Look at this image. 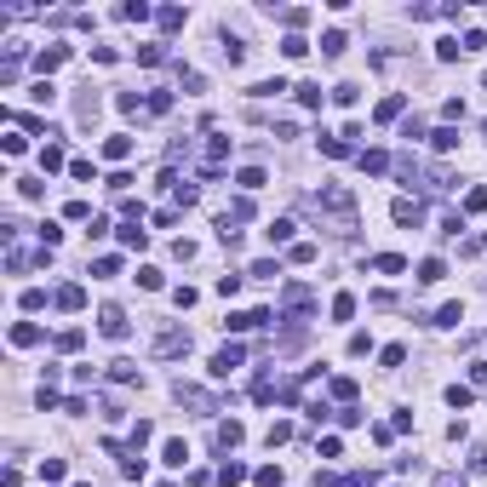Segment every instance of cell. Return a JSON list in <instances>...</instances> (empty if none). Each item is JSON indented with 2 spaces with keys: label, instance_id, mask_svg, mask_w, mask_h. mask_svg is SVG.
Listing matches in <instances>:
<instances>
[{
  "label": "cell",
  "instance_id": "obj_22",
  "mask_svg": "<svg viewBox=\"0 0 487 487\" xmlns=\"http://www.w3.org/2000/svg\"><path fill=\"white\" fill-rule=\"evenodd\" d=\"M430 150H459V132H453V126H436V132H430Z\"/></svg>",
  "mask_w": 487,
  "mask_h": 487
},
{
  "label": "cell",
  "instance_id": "obj_34",
  "mask_svg": "<svg viewBox=\"0 0 487 487\" xmlns=\"http://www.w3.org/2000/svg\"><path fill=\"white\" fill-rule=\"evenodd\" d=\"M355 316V292H338L333 298V321H350Z\"/></svg>",
  "mask_w": 487,
  "mask_h": 487
},
{
  "label": "cell",
  "instance_id": "obj_30",
  "mask_svg": "<svg viewBox=\"0 0 487 487\" xmlns=\"http://www.w3.org/2000/svg\"><path fill=\"white\" fill-rule=\"evenodd\" d=\"M247 275H258V281H275V275H281V258H258Z\"/></svg>",
  "mask_w": 487,
  "mask_h": 487
},
{
  "label": "cell",
  "instance_id": "obj_18",
  "mask_svg": "<svg viewBox=\"0 0 487 487\" xmlns=\"http://www.w3.org/2000/svg\"><path fill=\"white\" fill-rule=\"evenodd\" d=\"M292 230H298V224H292V218H270V241H275V247H287V241H292Z\"/></svg>",
  "mask_w": 487,
  "mask_h": 487
},
{
  "label": "cell",
  "instance_id": "obj_42",
  "mask_svg": "<svg viewBox=\"0 0 487 487\" xmlns=\"http://www.w3.org/2000/svg\"><path fill=\"white\" fill-rule=\"evenodd\" d=\"M121 18H126V23H143V18H150V6H143V0H126Z\"/></svg>",
  "mask_w": 487,
  "mask_h": 487
},
{
  "label": "cell",
  "instance_id": "obj_58",
  "mask_svg": "<svg viewBox=\"0 0 487 487\" xmlns=\"http://www.w3.org/2000/svg\"><path fill=\"white\" fill-rule=\"evenodd\" d=\"M436 487H464V476H447V470H442V476H436Z\"/></svg>",
  "mask_w": 487,
  "mask_h": 487
},
{
  "label": "cell",
  "instance_id": "obj_16",
  "mask_svg": "<svg viewBox=\"0 0 487 487\" xmlns=\"http://www.w3.org/2000/svg\"><path fill=\"white\" fill-rule=\"evenodd\" d=\"M121 247H132V252H143V247H150V235L138 230V218H132V224H121Z\"/></svg>",
  "mask_w": 487,
  "mask_h": 487
},
{
  "label": "cell",
  "instance_id": "obj_36",
  "mask_svg": "<svg viewBox=\"0 0 487 487\" xmlns=\"http://www.w3.org/2000/svg\"><path fill=\"white\" fill-rule=\"evenodd\" d=\"M338 487H379L372 470H350V476H338Z\"/></svg>",
  "mask_w": 487,
  "mask_h": 487
},
{
  "label": "cell",
  "instance_id": "obj_52",
  "mask_svg": "<svg viewBox=\"0 0 487 487\" xmlns=\"http://www.w3.org/2000/svg\"><path fill=\"white\" fill-rule=\"evenodd\" d=\"M316 258H321V252L310 247V241H298V247H292V264H316Z\"/></svg>",
  "mask_w": 487,
  "mask_h": 487
},
{
  "label": "cell",
  "instance_id": "obj_47",
  "mask_svg": "<svg viewBox=\"0 0 487 487\" xmlns=\"http://www.w3.org/2000/svg\"><path fill=\"white\" fill-rule=\"evenodd\" d=\"M18 195H23V201H40L46 189H40V178H18Z\"/></svg>",
  "mask_w": 487,
  "mask_h": 487
},
{
  "label": "cell",
  "instance_id": "obj_11",
  "mask_svg": "<svg viewBox=\"0 0 487 487\" xmlns=\"http://www.w3.org/2000/svg\"><path fill=\"white\" fill-rule=\"evenodd\" d=\"M247 476H252V470L241 464V459H224V464H218V482H224V487H241Z\"/></svg>",
  "mask_w": 487,
  "mask_h": 487
},
{
  "label": "cell",
  "instance_id": "obj_56",
  "mask_svg": "<svg viewBox=\"0 0 487 487\" xmlns=\"http://www.w3.org/2000/svg\"><path fill=\"white\" fill-rule=\"evenodd\" d=\"M138 287H143V292H155V287H161V270L143 264V270H138Z\"/></svg>",
  "mask_w": 487,
  "mask_h": 487
},
{
  "label": "cell",
  "instance_id": "obj_51",
  "mask_svg": "<svg viewBox=\"0 0 487 487\" xmlns=\"http://www.w3.org/2000/svg\"><path fill=\"white\" fill-rule=\"evenodd\" d=\"M40 482H63V459H40Z\"/></svg>",
  "mask_w": 487,
  "mask_h": 487
},
{
  "label": "cell",
  "instance_id": "obj_15",
  "mask_svg": "<svg viewBox=\"0 0 487 487\" xmlns=\"http://www.w3.org/2000/svg\"><path fill=\"white\" fill-rule=\"evenodd\" d=\"M361 172L384 178V172H390V155H384V150H361Z\"/></svg>",
  "mask_w": 487,
  "mask_h": 487
},
{
  "label": "cell",
  "instance_id": "obj_33",
  "mask_svg": "<svg viewBox=\"0 0 487 487\" xmlns=\"http://www.w3.org/2000/svg\"><path fill=\"white\" fill-rule=\"evenodd\" d=\"M63 167V143H46L40 150V172H58Z\"/></svg>",
  "mask_w": 487,
  "mask_h": 487
},
{
  "label": "cell",
  "instance_id": "obj_2",
  "mask_svg": "<svg viewBox=\"0 0 487 487\" xmlns=\"http://www.w3.org/2000/svg\"><path fill=\"white\" fill-rule=\"evenodd\" d=\"M97 333H104V338H115V344H121L126 333H132V321H126V310H121V304H104V310H97Z\"/></svg>",
  "mask_w": 487,
  "mask_h": 487
},
{
  "label": "cell",
  "instance_id": "obj_7",
  "mask_svg": "<svg viewBox=\"0 0 487 487\" xmlns=\"http://www.w3.org/2000/svg\"><path fill=\"white\" fill-rule=\"evenodd\" d=\"M52 304H58V310H69V316H75V310H86V287H75V281H69V287H58V292H52Z\"/></svg>",
  "mask_w": 487,
  "mask_h": 487
},
{
  "label": "cell",
  "instance_id": "obj_9",
  "mask_svg": "<svg viewBox=\"0 0 487 487\" xmlns=\"http://www.w3.org/2000/svg\"><path fill=\"white\" fill-rule=\"evenodd\" d=\"M241 442H247V425H241V418H224V425H218V447L230 453V447H241Z\"/></svg>",
  "mask_w": 487,
  "mask_h": 487
},
{
  "label": "cell",
  "instance_id": "obj_41",
  "mask_svg": "<svg viewBox=\"0 0 487 487\" xmlns=\"http://www.w3.org/2000/svg\"><path fill=\"white\" fill-rule=\"evenodd\" d=\"M355 97H361V86H350V80H338V86H333V104H344V109H350Z\"/></svg>",
  "mask_w": 487,
  "mask_h": 487
},
{
  "label": "cell",
  "instance_id": "obj_59",
  "mask_svg": "<svg viewBox=\"0 0 487 487\" xmlns=\"http://www.w3.org/2000/svg\"><path fill=\"white\" fill-rule=\"evenodd\" d=\"M75 487H92V482H75Z\"/></svg>",
  "mask_w": 487,
  "mask_h": 487
},
{
  "label": "cell",
  "instance_id": "obj_44",
  "mask_svg": "<svg viewBox=\"0 0 487 487\" xmlns=\"http://www.w3.org/2000/svg\"><path fill=\"white\" fill-rule=\"evenodd\" d=\"M281 52H287V58H304V52H310V40H304V35H287Z\"/></svg>",
  "mask_w": 487,
  "mask_h": 487
},
{
  "label": "cell",
  "instance_id": "obj_17",
  "mask_svg": "<svg viewBox=\"0 0 487 487\" xmlns=\"http://www.w3.org/2000/svg\"><path fill=\"white\" fill-rule=\"evenodd\" d=\"M372 270H379V275H401V270H407V258H401V252H379V258H372Z\"/></svg>",
  "mask_w": 487,
  "mask_h": 487
},
{
  "label": "cell",
  "instance_id": "obj_6",
  "mask_svg": "<svg viewBox=\"0 0 487 487\" xmlns=\"http://www.w3.org/2000/svg\"><path fill=\"white\" fill-rule=\"evenodd\" d=\"M178 401H184V407H195L201 418H213V413H218V401L206 396V390H195V384H178Z\"/></svg>",
  "mask_w": 487,
  "mask_h": 487
},
{
  "label": "cell",
  "instance_id": "obj_26",
  "mask_svg": "<svg viewBox=\"0 0 487 487\" xmlns=\"http://www.w3.org/2000/svg\"><path fill=\"white\" fill-rule=\"evenodd\" d=\"M401 361H407V350H401V344H384V350H379V367H384V372H396Z\"/></svg>",
  "mask_w": 487,
  "mask_h": 487
},
{
  "label": "cell",
  "instance_id": "obj_4",
  "mask_svg": "<svg viewBox=\"0 0 487 487\" xmlns=\"http://www.w3.org/2000/svg\"><path fill=\"white\" fill-rule=\"evenodd\" d=\"M390 218H396L401 230H418V224H425V201H413V195H401V201L390 206Z\"/></svg>",
  "mask_w": 487,
  "mask_h": 487
},
{
  "label": "cell",
  "instance_id": "obj_48",
  "mask_svg": "<svg viewBox=\"0 0 487 487\" xmlns=\"http://www.w3.org/2000/svg\"><path fill=\"white\" fill-rule=\"evenodd\" d=\"M304 413H310V425H327V418H338V413L327 407V401H310V407H304Z\"/></svg>",
  "mask_w": 487,
  "mask_h": 487
},
{
  "label": "cell",
  "instance_id": "obj_35",
  "mask_svg": "<svg viewBox=\"0 0 487 487\" xmlns=\"http://www.w3.org/2000/svg\"><path fill=\"white\" fill-rule=\"evenodd\" d=\"M459 52H464V40H453V35H442V40H436V58H442V63H453Z\"/></svg>",
  "mask_w": 487,
  "mask_h": 487
},
{
  "label": "cell",
  "instance_id": "obj_3",
  "mask_svg": "<svg viewBox=\"0 0 487 487\" xmlns=\"http://www.w3.org/2000/svg\"><path fill=\"white\" fill-rule=\"evenodd\" d=\"M241 361H247V344H224V350L213 355V367H206V372H213V379H230Z\"/></svg>",
  "mask_w": 487,
  "mask_h": 487
},
{
  "label": "cell",
  "instance_id": "obj_23",
  "mask_svg": "<svg viewBox=\"0 0 487 487\" xmlns=\"http://www.w3.org/2000/svg\"><path fill=\"white\" fill-rule=\"evenodd\" d=\"M92 275H97V281H109V275H121V258H115V252L92 258Z\"/></svg>",
  "mask_w": 487,
  "mask_h": 487
},
{
  "label": "cell",
  "instance_id": "obj_13",
  "mask_svg": "<svg viewBox=\"0 0 487 487\" xmlns=\"http://www.w3.org/2000/svg\"><path fill=\"white\" fill-rule=\"evenodd\" d=\"M12 344H18V350L40 344V327H35V321H12Z\"/></svg>",
  "mask_w": 487,
  "mask_h": 487
},
{
  "label": "cell",
  "instance_id": "obj_31",
  "mask_svg": "<svg viewBox=\"0 0 487 487\" xmlns=\"http://www.w3.org/2000/svg\"><path fill=\"white\" fill-rule=\"evenodd\" d=\"M109 379H115V384H132V379H143V372L132 361H109Z\"/></svg>",
  "mask_w": 487,
  "mask_h": 487
},
{
  "label": "cell",
  "instance_id": "obj_1",
  "mask_svg": "<svg viewBox=\"0 0 487 487\" xmlns=\"http://www.w3.org/2000/svg\"><path fill=\"white\" fill-rule=\"evenodd\" d=\"M310 206L333 218V230H355V195H350L344 184H321V189L310 195Z\"/></svg>",
  "mask_w": 487,
  "mask_h": 487
},
{
  "label": "cell",
  "instance_id": "obj_43",
  "mask_svg": "<svg viewBox=\"0 0 487 487\" xmlns=\"http://www.w3.org/2000/svg\"><path fill=\"white\" fill-rule=\"evenodd\" d=\"M464 213H487V189H482V184L464 195Z\"/></svg>",
  "mask_w": 487,
  "mask_h": 487
},
{
  "label": "cell",
  "instance_id": "obj_50",
  "mask_svg": "<svg viewBox=\"0 0 487 487\" xmlns=\"http://www.w3.org/2000/svg\"><path fill=\"white\" fill-rule=\"evenodd\" d=\"M69 178H80V184H92V178H97V167H92V161H69Z\"/></svg>",
  "mask_w": 487,
  "mask_h": 487
},
{
  "label": "cell",
  "instance_id": "obj_38",
  "mask_svg": "<svg viewBox=\"0 0 487 487\" xmlns=\"http://www.w3.org/2000/svg\"><path fill=\"white\" fill-rule=\"evenodd\" d=\"M155 18H161V29H167V35H172V29H184V12H178V6H161Z\"/></svg>",
  "mask_w": 487,
  "mask_h": 487
},
{
  "label": "cell",
  "instance_id": "obj_60",
  "mask_svg": "<svg viewBox=\"0 0 487 487\" xmlns=\"http://www.w3.org/2000/svg\"><path fill=\"white\" fill-rule=\"evenodd\" d=\"M482 86H487V80H482Z\"/></svg>",
  "mask_w": 487,
  "mask_h": 487
},
{
  "label": "cell",
  "instance_id": "obj_5",
  "mask_svg": "<svg viewBox=\"0 0 487 487\" xmlns=\"http://www.w3.org/2000/svg\"><path fill=\"white\" fill-rule=\"evenodd\" d=\"M155 355H161V361H167V355H189V333L184 327H167V333L155 338Z\"/></svg>",
  "mask_w": 487,
  "mask_h": 487
},
{
  "label": "cell",
  "instance_id": "obj_53",
  "mask_svg": "<svg viewBox=\"0 0 487 487\" xmlns=\"http://www.w3.org/2000/svg\"><path fill=\"white\" fill-rule=\"evenodd\" d=\"M29 97H35V104H52L58 92H52V80H35V86H29Z\"/></svg>",
  "mask_w": 487,
  "mask_h": 487
},
{
  "label": "cell",
  "instance_id": "obj_19",
  "mask_svg": "<svg viewBox=\"0 0 487 487\" xmlns=\"http://www.w3.org/2000/svg\"><path fill=\"white\" fill-rule=\"evenodd\" d=\"M52 344H58V350H63V355H75V350H80V344H86V333H80V327H63V333H58V338H52Z\"/></svg>",
  "mask_w": 487,
  "mask_h": 487
},
{
  "label": "cell",
  "instance_id": "obj_39",
  "mask_svg": "<svg viewBox=\"0 0 487 487\" xmlns=\"http://www.w3.org/2000/svg\"><path fill=\"white\" fill-rule=\"evenodd\" d=\"M321 155H333V161H344V155H350V143H344V138H327V132H321Z\"/></svg>",
  "mask_w": 487,
  "mask_h": 487
},
{
  "label": "cell",
  "instance_id": "obj_28",
  "mask_svg": "<svg viewBox=\"0 0 487 487\" xmlns=\"http://www.w3.org/2000/svg\"><path fill=\"white\" fill-rule=\"evenodd\" d=\"M464 321V304H442V310H436V327H459Z\"/></svg>",
  "mask_w": 487,
  "mask_h": 487
},
{
  "label": "cell",
  "instance_id": "obj_32",
  "mask_svg": "<svg viewBox=\"0 0 487 487\" xmlns=\"http://www.w3.org/2000/svg\"><path fill=\"white\" fill-rule=\"evenodd\" d=\"M252 482H258V487H281V464H258Z\"/></svg>",
  "mask_w": 487,
  "mask_h": 487
},
{
  "label": "cell",
  "instance_id": "obj_10",
  "mask_svg": "<svg viewBox=\"0 0 487 487\" xmlns=\"http://www.w3.org/2000/svg\"><path fill=\"white\" fill-rule=\"evenodd\" d=\"M132 155V132H109L104 138V161H126Z\"/></svg>",
  "mask_w": 487,
  "mask_h": 487
},
{
  "label": "cell",
  "instance_id": "obj_40",
  "mask_svg": "<svg viewBox=\"0 0 487 487\" xmlns=\"http://www.w3.org/2000/svg\"><path fill=\"white\" fill-rule=\"evenodd\" d=\"M298 104H304V109L321 104V80H304V86H298Z\"/></svg>",
  "mask_w": 487,
  "mask_h": 487
},
{
  "label": "cell",
  "instance_id": "obj_8",
  "mask_svg": "<svg viewBox=\"0 0 487 487\" xmlns=\"http://www.w3.org/2000/svg\"><path fill=\"white\" fill-rule=\"evenodd\" d=\"M63 63H69V46H46V52L35 58V69H40V80H46L52 69H63Z\"/></svg>",
  "mask_w": 487,
  "mask_h": 487
},
{
  "label": "cell",
  "instance_id": "obj_49",
  "mask_svg": "<svg viewBox=\"0 0 487 487\" xmlns=\"http://www.w3.org/2000/svg\"><path fill=\"white\" fill-rule=\"evenodd\" d=\"M281 442H292V425H287V418H275V425H270V447H281Z\"/></svg>",
  "mask_w": 487,
  "mask_h": 487
},
{
  "label": "cell",
  "instance_id": "obj_14",
  "mask_svg": "<svg viewBox=\"0 0 487 487\" xmlns=\"http://www.w3.org/2000/svg\"><path fill=\"white\" fill-rule=\"evenodd\" d=\"M327 390H333V401L355 407V379H344V372H338V379H327Z\"/></svg>",
  "mask_w": 487,
  "mask_h": 487
},
{
  "label": "cell",
  "instance_id": "obj_24",
  "mask_svg": "<svg viewBox=\"0 0 487 487\" xmlns=\"http://www.w3.org/2000/svg\"><path fill=\"white\" fill-rule=\"evenodd\" d=\"M442 275H447V264H442V258H425V264H418V281H425V287H436Z\"/></svg>",
  "mask_w": 487,
  "mask_h": 487
},
{
  "label": "cell",
  "instance_id": "obj_37",
  "mask_svg": "<svg viewBox=\"0 0 487 487\" xmlns=\"http://www.w3.org/2000/svg\"><path fill=\"white\" fill-rule=\"evenodd\" d=\"M281 23L292 29V35H298V29H304V23H310V12H304V6H287V12H281Z\"/></svg>",
  "mask_w": 487,
  "mask_h": 487
},
{
  "label": "cell",
  "instance_id": "obj_12",
  "mask_svg": "<svg viewBox=\"0 0 487 487\" xmlns=\"http://www.w3.org/2000/svg\"><path fill=\"white\" fill-rule=\"evenodd\" d=\"M161 464H167V470H184L189 464V442H167V447H161Z\"/></svg>",
  "mask_w": 487,
  "mask_h": 487
},
{
  "label": "cell",
  "instance_id": "obj_20",
  "mask_svg": "<svg viewBox=\"0 0 487 487\" xmlns=\"http://www.w3.org/2000/svg\"><path fill=\"white\" fill-rule=\"evenodd\" d=\"M401 109H407V92H390V97H384V104H379V121H396V115H401Z\"/></svg>",
  "mask_w": 487,
  "mask_h": 487
},
{
  "label": "cell",
  "instance_id": "obj_45",
  "mask_svg": "<svg viewBox=\"0 0 487 487\" xmlns=\"http://www.w3.org/2000/svg\"><path fill=\"white\" fill-rule=\"evenodd\" d=\"M275 92H287L281 75H275V80H258V86H252V97H275Z\"/></svg>",
  "mask_w": 487,
  "mask_h": 487
},
{
  "label": "cell",
  "instance_id": "obj_46",
  "mask_svg": "<svg viewBox=\"0 0 487 487\" xmlns=\"http://www.w3.org/2000/svg\"><path fill=\"white\" fill-rule=\"evenodd\" d=\"M167 109H172V92L155 86V92H150V115H167Z\"/></svg>",
  "mask_w": 487,
  "mask_h": 487
},
{
  "label": "cell",
  "instance_id": "obj_54",
  "mask_svg": "<svg viewBox=\"0 0 487 487\" xmlns=\"http://www.w3.org/2000/svg\"><path fill=\"white\" fill-rule=\"evenodd\" d=\"M18 304H23V310H46V292H40V287H29V292H23Z\"/></svg>",
  "mask_w": 487,
  "mask_h": 487
},
{
  "label": "cell",
  "instance_id": "obj_25",
  "mask_svg": "<svg viewBox=\"0 0 487 487\" xmlns=\"http://www.w3.org/2000/svg\"><path fill=\"white\" fill-rule=\"evenodd\" d=\"M235 184L247 189V195H252V189H264V167H241V172H235Z\"/></svg>",
  "mask_w": 487,
  "mask_h": 487
},
{
  "label": "cell",
  "instance_id": "obj_29",
  "mask_svg": "<svg viewBox=\"0 0 487 487\" xmlns=\"http://www.w3.org/2000/svg\"><path fill=\"white\" fill-rule=\"evenodd\" d=\"M470 401H476V390H470V384H447V407H470Z\"/></svg>",
  "mask_w": 487,
  "mask_h": 487
},
{
  "label": "cell",
  "instance_id": "obj_57",
  "mask_svg": "<svg viewBox=\"0 0 487 487\" xmlns=\"http://www.w3.org/2000/svg\"><path fill=\"white\" fill-rule=\"evenodd\" d=\"M470 470H476V476H487V447H476V453H470Z\"/></svg>",
  "mask_w": 487,
  "mask_h": 487
},
{
  "label": "cell",
  "instance_id": "obj_21",
  "mask_svg": "<svg viewBox=\"0 0 487 487\" xmlns=\"http://www.w3.org/2000/svg\"><path fill=\"white\" fill-rule=\"evenodd\" d=\"M344 29H327V35H321V58H338V52H344Z\"/></svg>",
  "mask_w": 487,
  "mask_h": 487
},
{
  "label": "cell",
  "instance_id": "obj_55",
  "mask_svg": "<svg viewBox=\"0 0 487 487\" xmlns=\"http://www.w3.org/2000/svg\"><path fill=\"white\" fill-rule=\"evenodd\" d=\"M442 121H447V126L464 121V104H459V97H447V104H442Z\"/></svg>",
  "mask_w": 487,
  "mask_h": 487
},
{
  "label": "cell",
  "instance_id": "obj_27",
  "mask_svg": "<svg viewBox=\"0 0 487 487\" xmlns=\"http://www.w3.org/2000/svg\"><path fill=\"white\" fill-rule=\"evenodd\" d=\"M63 218H69V224H92L97 213H92V201H69V206H63Z\"/></svg>",
  "mask_w": 487,
  "mask_h": 487
}]
</instances>
